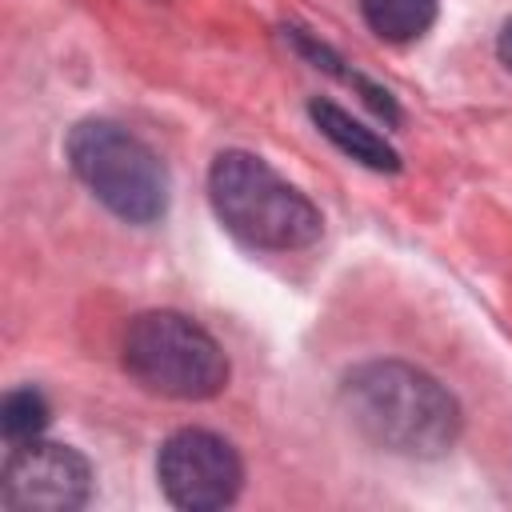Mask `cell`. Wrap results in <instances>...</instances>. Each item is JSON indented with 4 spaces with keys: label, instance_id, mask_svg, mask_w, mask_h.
I'll return each instance as SVG.
<instances>
[{
    "label": "cell",
    "instance_id": "cell-1",
    "mask_svg": "<svg viewBox=\"0 0 512 512\" xmlns=\"http://www.w3.org/2000/svg\"><path fill=\"white\" fill-rule=\"evenodd\" d=\"M340 404L348 420L400 456H440L460 436V408L444 384L400 360H372L344 376Z\"/></svg>",
    "mask_w": 512,
    "mask_h": 512
},
{
    "label": "cell",
    "instance_id": "cell-2",
    "mask_svg": "<svg viewBox=\"0 0 512 512\" xmlns=\"http://www.w3.org/2000/svg\"><path fill=\"white\" fill-rule=\"evenodd\" d=\"M208 196L220 224L252 248L288 252L320 236L316 204L252 152H220L208 168Z\"/></svg>",
    "mask_w": 512,
    "mask_h": 512
},
{
    "label": "cell",
    "instance_id": "cell-3",
    "mask_svg": "<svg viewBox=\"0 0 512 512\" xmlns=\"http://www.w3.org/2000/svg\"><path fill=\"white\" fill-rule=\"evenodd\" d=\"M68 164L88 192L128 224H152L168 208L164 164L112 120H80L68 132Z\"/></svg>",
    "mask_w": 512,
    "mask_h": 512
},
{
    "label": "cell",
    "instance_id": "cell-4",
    "mask_svg": "<svg viewBox=\"0 0 512 512\" xmlns=\"http://www.w3.org/2000/svg\"><path fill=\"white\" fill-rule=\"evenodd\" d=\"M124 368L136 384L172 400H208L228 384L220 344L180 312H144L124 332Z\"/></svg>",
    "mask_w": 512,
    "mask_h": 512
},
{
    "label": "cell",
    "instance_id": "cell-5",
    "mask_svg": "<svg viewBox=\"0 0 512 512\" xmlns=\"http://www.w3.org/2000/svg\"><path fill=\"white\" fill-rule=\"evenodd\" d=\"M156 476L164 496L176 508L188 512H212L236 500L244 468L240 456L228 440H220L216 432L204 428H184L172 432L156 456Z\"/></svg>",
    "mask_w": 512,
    "mask_h": 512
},
{
    "label": "cell",
    "instance_id": "cell-6",
    "mask_svg": "<svg viewBox=\"0 0 512 512\" xmlns=\"http://www.w3.org/2000/svg\"><path fill=\"white\" fill-rule=\"evenodd\" d=\"M92 496V468L68 444L24 440L0 476V500L12 512H72Z\"/></svg>",
    "mask_w": 512,
    "mask_h": 512
},
{
    "label": "cell",
    "instance_id": "cell-7",
    "mask_svg": "<svg viewBox=\"0 0 512 512\" xmlns=\"http://www.w3.org/2000/svg\"><path fill=\"white\" fill-rule=\"evenodd\" d=\"M308 116H312V124H316L344 156L360 160L364 168H376V172H396V168H400L396 148H392L384 136H376L372 128H364L360 120H352L340 104H332V100H312V104H308Z\"/></svg>",
    "mask_w": 512,
    "mask_h": 512
},
{
    "label": "cell",
    "instance_id": "cell-8",
    "mask_svg": "<svg viewBox=\"0 0 512 512\" xmlns=\"http://www.w3.org/2000/svg\"><path fill=\"white\" fill-rule=\"evenodd\" d=\"M368 28L388 44L420 40L436 20V0H360Z\"/></svg>",
    "mask_w": 512,
    "mask_h": 512
},
{
    "label": "cell",
    "instance_id": "cell-9",
    "mask_svg": "<svg viewBox=\"0 0 512 512\" xmlns=\"http://www.w3.org/2000/svg\"><path fill=\"white\" fill-rule=\"evenodd\" d=\"M48 424V404L36 388H16L4 396L0 404V428H4V440L8 444H24V440H36Z\"/></svg>",
    "mask_w": 512,
    "mask_h": 512
},
{
    "label": "cell",
    "instance_id": "cell-10",
    "mask_svg": "<svg viewBox=\"0 0 512 512\" xmlns=\"http://www.w3.org/2000/svg\"><path fill=\"white\" fill-rule=\"evenodd\" d=\"M496 52H500V60L512 68V20L500 28V40H496Z\"/></svg>",
    "mask_w": 512,
    "mask_h": 512
}]
</instances>
